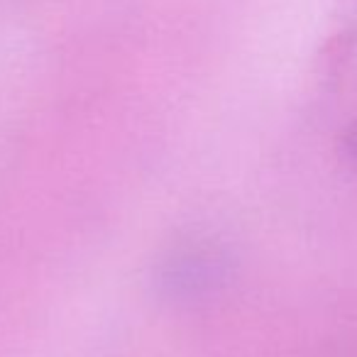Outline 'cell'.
<instances>
[{
  "instance_id": "cell-1",
  "label": "cell",
  "mask_w": 357,
  "mask_h": 357,
  "mask_svg": "<svg viewBox=\"0 0 357 357\" xmlns=\"http://www.w3.org/2000/svg\"><path fill=\"white\" fill-rule=\"evenodd\" d=\"M233 274V257L213 240H189L172 248L154 267V291L164 301L194 303L218 294Z\"/></svg>"
},
{
  "instance_id": "cell-2",
  "label": "cell",
  "mask_w": 357,
  "mask_h": 357,
  "mask_svg": "<svg viewBox=\"0 0 357 357\" xmlns=\"http://www.w3.org/2000/svg\"><path fill=\"white\" fill-rule=\"evenodd\" d=\"M342 149H345V154L352 159V162H357V128L345 135V139H342Z\"/></svg>"
}]
</instances>
